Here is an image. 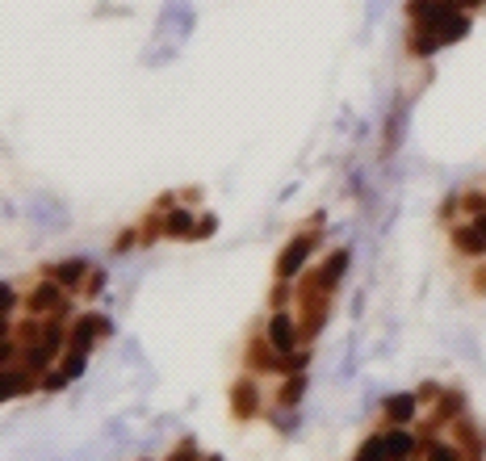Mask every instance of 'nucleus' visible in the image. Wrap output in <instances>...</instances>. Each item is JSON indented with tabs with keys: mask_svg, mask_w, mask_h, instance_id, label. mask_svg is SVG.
Here are the masks:
<instances>
[{
	"mask_svg": "<svg viewBox=\"0 0 486 461\" xmlns=\"http://www.w3.org/2000/svg\"><path fill=\"white\" fill-rule=\"evenodd\" d=\"M482 230H461V235H457V243H465V252H482Z\"/></svg>",
	"mask_w": 486,
	"mask_h": 461,
	"instance_id": "6",
	"label": "nucleus"
},
{
	"mask_svg": "<svg viewBox=\"0 0 486 461\" xmlns=\"http://www.w3.org/2000/svg\"><path fill=\"white\" fill-rule=\"evenodd\" d=\"M306 252H310V248L302 243V239H298V243L289 248V256L281 260V273H285V277H289V273H298V265H302V256H306Z\"/></svg>",
	"mask_w": 486,
	"mask_h": 461,
	"instance_id": "3",
	"label": "nucleus"
},
{
	"mask_svg": "<svg viewBox=\"0 0 486 461\" xmlns=\"http://www.w3.org/2000/svg\"><path fill=\"white\" fill-rule=\"evenodd\" d=\"M411 411H415V403H411V394H398V399H390V419H411Z\"/></svg>",
	"mask_w": 486,
	"mask_h": 461,
	"instance_id": "5",
	"label": "nucleus"
},
{
	"mask_svg": "<svg viewBox=\"0 0 486 461\" xmlns=\"http://www.w3.org/2000/svg\"><path fill=\"white\" fill-rule=\"evenodd\" d=\"M457 4H478V0H457Z\"/></svg>",
	"mask_w": 486,
	"mask_h": 461,
	"instance_id": "9",
	"label": "nucleus"
},
{
	"mask_svg": "<svg viewBox=\"0 0 486 461\" xmlns=\"http://www.w3.org/2000/svg\"><path fill=\"white\" fill-rule=\"evenodd\" d=\"M461 34H465V17L444 13L441 21H436V38H441V43H453V38H461Z\"/></svg>",
	"mask_w": 486,
	"mask_h": 461,
	"instance_id": "1",
	"label": "nucleus"
},
{
	"mask_svg": "<svg viewBox=\"0 0 486 461\" xmlns=\"http://www.w3.org/2000/svg\"><path fill=\"white\" fill-rule=\"evenodd\" d=\"M268 335H272V344H277V348H289V319H285V315H277L272 327H268Z\"/></svg>",
	"mask_w": 486,
	"mask_h": 461,
	"instance_id": "4",
	"label": "nucleus"
},
{
	"mask_svg": "<svg viewBox=\"0 0 486 461\" xmlns=\"http://www.w3.org/2000/svg\"><path fill=\"white\" fill-rule=\"evenodd\" d=\"M411 449H415V445H411V436H407V432H394L390 440H382V453H390V457H407Z\"/></svg>",
	"mask_w": 486,
	"mask_h": 461,
	"instance_id": "2",
	"label": "nucleus"
},
{
	"mask_svg": "<svg viewBox=\"0 0 486 461\" xmlns=\"http://www.w3.org/2000/svg\"><path fill=\"white\" fill-rule=\"evenodd\" d=\"M478 230H482V235H486V218H482V223H478Z\"/></svg>",
	"mask_w": 486,
	"mask_h": 461,
	"instance_id": "8",
	"label": "nucleus"
},
{
	"mask_svg": "<svg viewBox=\"0 0 486 461\" xmlns=\"http://www.w3.org/2000/svg\"><path fill=\"white\" fill-rule=\"evenodd\" d=\"M172 230H189V218H184L180 210H177V214H172Z\"/></svg>",
	"mask_w": 486,
	"mask_h": 461,
	"instance_id": "7",
	"label": "nucleus"
}]
</instances>
